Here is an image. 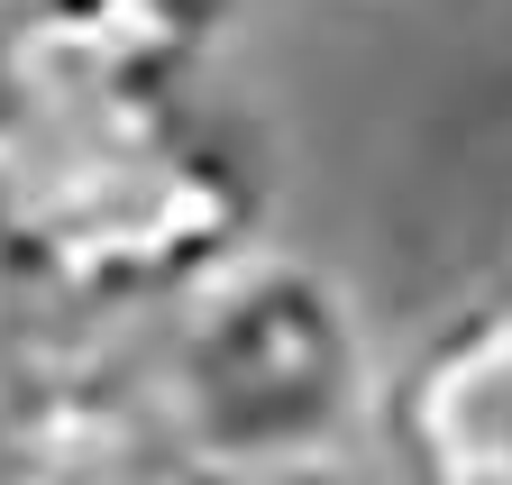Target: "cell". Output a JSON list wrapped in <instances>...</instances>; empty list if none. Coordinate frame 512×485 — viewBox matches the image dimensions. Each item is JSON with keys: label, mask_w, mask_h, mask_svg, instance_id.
<instances>
[{"label": "cell", "mask_w": 512, "mask_h": 485, "mask_svg": "<svg viewBox=\"0 0 512 485\" xmlns=\"http://www.w3.org/2000/svg\"><path fill=\"white\" fill-rule=\"evenodd\" d=\"M375 458L421 485H512V284L467 293L384 357Z\"/></svg>", "instance_id": "2"}, {"label": "cell", "mask_w": 512, "mask_h": 485, "mask_svg": "<svg viewBox=\"0 0 512 485\" xmlns=\"http://www.w3.org/2000/svg\"><path fill=\"white\" fill-rule=\"evenodd\" d=\"M183 476H311L375 440V348L330 266L247 238L147 312Z\"/></svg>", "instance_id": "1"}, {"label": "cell", "mask_w": 512, "mask_h": 485, "mask_svg": "<svg viewBox=\"0 0 512 485\" xmlns=\"http://www.w3.org/2000/svg\"><path fill=\"white\" fill-rule=\"evenodd\" d=\"M37 10H74V0H0V19H37Z\"/></svg>", "instance_id": "3"}]
</instances>
